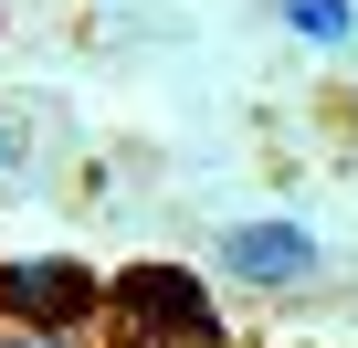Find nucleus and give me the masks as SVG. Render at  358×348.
Listing matches in <instances>:
<instances>
[{"label": "nucleus", "instance_id": "nucleus-1", "mask_svg": "<svg viewBox=\"0 0 358 348\" xmlns=\"http://www.w3.org/2000/svg\"><path fill=\"white\" fill-rule=\"evenodd\" d=\"M95 316H106V348H232L222 316H211V295L179 274V264H137V274H116Z\"/></svg>", "mask_w": 358, "mask_h": 348}, {"label": "nucleus", "instance_id": "nucleus-6", "mask_svg": "<svg viewBox=\"0 0 358 348\" xmlns=\"http://www.w3.org/2000/svg\"><path fill=\"white\" fill-rule=\"evenodd\" d=\"M11 158H22V137H11V127H0V169H11Z\"/></svg>", "mask_w": 358, "mask_h": 348}, {"label": "nucleus", "instance_id": "nucleus-3", "mask_svg": "<svg viewBox=\"0 0 358 348\" xmlns=\"http://www.w3.org/2000/svg\"><path fill=\"white\" fill-rule=\"evenodd\" d=\"M222 264H232L243 285H264V295H295L327 253H316L306 222H243V232H222Z\"/></svg>", "mask_w": 358, "mask_h": 348}, {"label": "nucleus", "instance_id": "nucleus-2", "mask_svg": "<svg viewBox=\"0 0 358 348\" xmlns=\"http://www.w3.org/2000/svg\"><path fill=\"white\" fill-rule=\"evenodd\" d=\"M106 306L95 264H64V253H32V264H0V327H32V337H85Z\"/></svg>", "mask_w": 358, "mask_h": 348}, {"label": "nucleus", "instance_id": "nucleus-5", "mask_svg": "<svg viewBox=\"0 0 358 348\" xmlns=\"http://www.w3.org/2000/svg\"><path fill=\"white\" fill-rule=\"evenodd\" d=\"M0 348H74V337H32V327H0Z\"/></svg>", "mask_w": 358, "mask_h": 348}, {"label": "nucleus", "instance_id": "nucleus-4", "mask_svg": "<svg viewBox=\"0 0 358 348\" xmlns=\"http://www.w3.org/2000/svg\"><path fill=\"white\" fill-rule=\"evenodd\" d=\"M285 22L306 43H358V11H348V0H285Z\"/></svg>", "mask_w": 358, "mask_h": 348}]
</instances>
